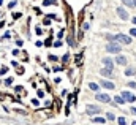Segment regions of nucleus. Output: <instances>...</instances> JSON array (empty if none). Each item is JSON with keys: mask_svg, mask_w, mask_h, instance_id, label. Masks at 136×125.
<instances>
[{"mask_svg": "<svg viewBox=\"0 0 136 125\" xmlns=\"http://www.w3.org/2000/svg\"><path fill=\"white\" fill-rule=\"evenodd\" d=\"M133 22H134V24H136V17H133Z\"/></svg>", "mask_w": 136, "mask_h": 125, "instance_id": "bb28decb", "label": "nucleus"}, {"mask_svg": "<svg viewBox=\"0 0 136 125\" xmlns=\"http://www.w3.org/2000/svg\"><path fill=\"white\" fill-rule=\"evenodd\" d=\"M130 33H131L133 37H136V29H130Z\"/></svg>", "mask_w": 136, "mask_h": 125, "instance_id": "412c9836", "label": "nucleus"}, {"mask_svg": "<svg viewBox=\"0 0 136 125\" xmlns=\"http://www.w3.org/2000/svg\"><path fill=\"white\" fill-rule=\"evenodd\" d=\"M122 95H123V98H125L127 102H130V103L134 102V95H133V93H130V92H122Z\"/></svg>", "mask_w": 136, "mask_h": 125, "instance_id": "423d86ee", "label": "nucleus"}, {"mask_svg": "<svg viewBox=\"0 0 136 125\" xmlns=\"http://www.w3.org/2000/svg\"><path fill=\"white\" fill-rule=\"evenodd\" d=\"M131 125H136V122H133V123H131Z\"/></svg>", "mask_w": 136, "mask_h": 125, "instance_id": "c756f323", "label": "nucleus"}, {"mask_svg": "<svg viewBox=\"0 0 136 125\" xmlns=\"http://www.w3.org/2000/svg\"><path fill=\"white\" fill-rule=\"evenodd\" d=\"M116 62L119 63V65H125V63H127V57H123V56H117V57H116Z\"/></svg>", "mask_w": 136, "mask_h": 125, "instance_id": "0eeeda50", "label": "nucleus"}, {"mask_svg": "<svg viewBox=\"0 0 136 125\" xmlns=\"http://www.w3.org/2000/svg\"><path fill=\"white\" fill-rule=\"evenodd\" d=\"M117 14H119V16H120V19H123V21H127V19H128V14H127V11L123 10L122 7H119V8H117Z\"/></svg>", "mask_w": 136, "mask_h": 125, "instance_id": "20e7f679", "label": "nucleus"}, {"mask_svg": "<svg viewBox=\"0 0 136 125\" xmlns=\"http://www.w3.org/2000/svg\"><path fill=\"white\" fill-rule=\"evenodd\" d=\"M103 63L106 65V68H111V70H112V60H111L109 57H104V59H103Z\"/></svg>", "mask_w": 136, "mask_h": 125, "instance_id": "1a4fd4ad", "label": "nucleus"}, {"mask_svg": "<svg viewBox=\"0 0 136 125\" xmlns=\"http://www.w3.org/2000/svg\"><path fill=\"white\" fill-rule=\"evenodd\" d=\"M134 73H136L134 68H127V70H125V74H127V76H131V74H134Z\"/></svg>", "mask_w": 136, "mask_h": 125, "instance_id": "4468645a", "label": "nucleus"}, {"mask_svg": "<svg viewBox=\"0 0 136 125\" xmlns=\"http://www.w3.org/2000/svg\"><path fill=\"white\" fill-rule=\"evenodd\" d=\"M101 86L106 87V89H114V84L109 82V81H106V79H101Z\"/></svg>", "mask_w": 136, "mask_h": 125, "instance_id": "6e6552de", "label": "nucleus"}, {"mask_svg": "<svg viewBox=\"0 0 136 125\" xmlns=\"http://www.w3.org/2000/svg\"><path fill=\"white\" fill-rule=\"evenodd\" d=\"M56 3H57V0H44V2H43L44 7H49V5H56Z\"/></svg>", "mask_w": 136, "mask_h": 125, "instance_id": "9b49d317", "label": "nucleus"}, {"mask_svg": "<svg viewBox=\"0 0 136 125\" xmlns=\"http://www.w3.org/2000/svg\"><path fill=\"white\" fill-rule=\"evenodd\" d=\"M21 16H22L21 13H14V14H13V17H14V19H19V17H21Z\"/></svg>", "mask_w": 136, "mask_h": 125, "instance_id": "6ab92c4d", "label": "nucleus"}, {"mask_svg": "<svg viewBox=\"0 0 136 125\" xmlns=\"http://www.w3.org/2000/svg\"><path fill=\"white\" fill-rule=\"evenodd\" d=\"M101 109L98 108V106H92V105H87V112L89 114H97V112H100Z\"/></svg>", "mask_w": 136, "mask_h": 125, "instance_id": "39448f33", "label": "nucleus"}, {"mask_svg": "<svg viewBox=\"0 0 136 125\" xmlns=\"http://www.w3.org/2000/svg\"><path fill=\"white\" fill-rule=\"evenodd\" d=\"M43 95H44V92H43V90H38V97H40V98L43 97Z\"/></svg>", "mask_w": 136, "mask_h": 125, "instance_id": "393cba45", "label": "nucleus"}, {"mask_svg": "<svg viewBox=\"0 0 136 125\" xmlns=\"http://www.w3.org/2000/svg\"><path fill=\"white\" fill-rule=\"evenodd\" d=\"M97 100H98V102H103V103H109L111 102V98H109L108 93H97Z\"/></svg>", "mask_w": 136, "mask_h": 125, "instance_id": "7ed1b4c3", "label": "nucleus"}, {"mask_svg": "<svg viewBox=\"0 0 136 125\" xmlns=\"http://www.w3.org/2000/svg\"><path fill=\"white\" fill-rule=\"evenodd\" d=\"M131 112H133V114H136V108H131Z\"/></svg>", "mask_w": 136, "mask_h": 125, "instance_id": "a878e982", "label": "nucleus"}, {"mask_svg": "<svg viewBox=\"0 0 136 125\" xmlns=\"http://www.w3.org/2000/svg\"><path fill=\"white\" fill-rule=\"evenodd\" d=\"M2 2H3V0H0V5H2Z\"/></svg>", "mask_w": 136, "mask_h": 125, "instance_id": "7c9ffc66", "label": "nucleus"}, {"mask_svg": "<svg viewBox=\"0 0 136 125\" xmlns=\"http://www.w3.org/2000/svg\"><path fill=\"white\" fill-rule=\"evenodd\" d=\"M125 123H127L125 119H123V117H119V125H125Z\"/></svg>", "mask_w": 136, "mask_h": 125, "instance_id": "f3484780", "label": "nucleus"}, {"mask_svg": "<svg viewBox=\"0 0 136 125\" xmlns=\"http://www.w3.org/2000/svg\"><path fill=\"white\" fill-rule=\"evenodd\" d=\"M11 81H13V79H11V78H8L7 81H5V84H7V86H10V84H11Z\"/></svg>", "mask_w": 136, "mask_h": 125, "instance_id": "4be33fe9", "label": "nucleus"}, {"mask_svg": "<svg viewBox=\"0 0 136 125\" xmlns=\"http://www.w3.org/2000/svg\"><path fill=\"white\" fill-rule=\"evenodd\" d=\"M92 120L93 122H98V123H104L106 119H103V117H92Z\"/></svg>", "mask_w": 136, "mask_h": 125, "instance_id": "ddd939ff", "label": "nucleus"}, {"mask_svg": "<svg viewBox=\"0 0 136 125\" xmlns=\"http://www.w3.org/2000/svg\"><path fill=\"white\" fill-rule=\"evenodd\" d=\"M120 44L119 43H109V44H106V51L108 52H117V54H119L120 52Z\"/></svg>", "mask_w": 136, "mask_h": 125, "instance_id": "f257e3e1", "label": "nucleus"}, {"mask_svg": "<svg viewBox=\"0 0 136 125\" xmlns=\"http://www.w3.org/2000/svg\"><path fill=\"white\" fill-rule=\"evenodd\" d=\"M123 3L127 5V7H133V0H122Z\"/></svg>", "mask_w": 136, "mask_h": 125, "instance_id": "dca6fc26", "label": "nucleus"}, {"mask_svg": "<svg viewBox=\"0 0 136 125\" xmlns=\"http://www.w3.org/2000/svg\"><path fill=\"white\" fill-rule=\"evenodd\" d=\"M114 102H116L117 105H123V103H125V100H123L122 97H119V95H117V97L114 98Z\"/></svg>", "mask_w": 136, "mask_h": 125, "instance_id": "f8f14e48", "label": "nucleus"}, {"mask_svg": "<svg viewBox=\"0 0 136 125\" xmlns=\"http://www.w3.org/2000/svg\"><path fill=\"white\" fill-rule=\"evenodd\" d=\"M89 87H90V90H93V92L98 90V86L95 84V82H90V84H89Z\"/></svg>", "mask_w": 136, "mask_h": 125, "instance_id": "2eb2a0df", "label": "nucleus"}, {"mask_svg": "<svg viewBox=\"0 0 136 125\" xmlns=\"http://www.w3.org/2000/svg\"><path fill=\"white\" fill-rule=\"evenodd\" d=\"M7 71H8V68H7V67H5V68H2V70H0V73H2V74H3V73H7Z\"/></svg>", "mask_w": 136, "mask_h": 125, "instance_id": "5701e85b", "label": "nucleus"}, {"mask_svg": "<svg viewBox=\"0 0 136 125\" xmlns=\"http://www.w3.org/2000/svg\"><path fill=\"white\" fill-rule=\"evenodd\" d=\"M2 26H3V22H0V27H2Z\"/></svg>", "mask_w": 136, "mask_h": 125, "instance_id": "c85d7f7f", "label": "nucleus"}, {"mask_svg": "<svg viewBox=\"0 0 136 125\" xmlns=\"http://www.w3.org/2000/svg\"><path fill=\"white\" fill-rule=\"evenodd\" d=\"M106 117H108V119H109V120H114V119H116V117H114V114H111V112H109V114H108V116H106Z\"/></svg>", "mask_w": 136, "mask_h": 125, "instance_id": "a211bd4d", "label": "nucleus"}, {"mask_svg": "<svg viewBox=\"0 0 136 125\" xmlns=\"http://www.w3.org/2000/svg\"><path fill=\"white\" fill-rule=\"evenodd\" d=\"M100 73H101L103 76H111V74H112V70H111V68H103Z\"/></svg>", "mask_w": 136, "mask_h": 125, "instance_id": "9d476101", "label": "nucleus"}, {"mask_svg": "<svg viewBox=\"0 0 136 125\" xmlns=\"http://www.w3.org/2000/svg\"><path fill=\"white\" fill-rule=\"evenodd\" d=\"M114 40L120 41V43H123V44H130V43H131V38H130V37H127V35H122V33L116 35V37H114Z\"/></svg>", "mask_w": 136, "mask_h": 125, "instance_id": "f03ea898", "label": "nucleus"}, {"mask_svg": "<svg viewBox=\"0 0 136 125\" xmlns=\"http://www.w3.org/2000/svg\"><path fill=\"white\" fill-rule=\"evenodd\" d=\"M68 59H70V56L67 54V56H63V62H68Z\"/></svg>", "mask_w": 136, "mask_h": 125, "instance_id": "b1692460", "label": "nucleus"}, {"mask_svg": "<svg viewBox=\"0 0 136 125\" xmlns=\"http://www.w3.org/2000/svg\"><path fill=\"white\" fill-rule=\"evenodd\" d=\"M133 5H136V0H133Z\"/></svg>", "mask_w": 136, "mask_h": 125, "instance_id": "cd10ccee", "label": "nucleus"}, {"mask_svg": "<svg viewBox=\"0 0 136 125\" xmlns=\"http://www.w3.org/2000/svg\"><path fill=\"white\" fill-rule=\"evenodd\" d=\"M8 7H10V8H14V7H16V2H10Z\"/></svg>", "mask_w": 136, "mask_h": 125, "instance_id": "aec40b11", "label": "nucleus"}]
</instances>
